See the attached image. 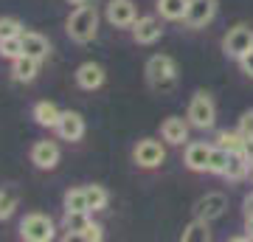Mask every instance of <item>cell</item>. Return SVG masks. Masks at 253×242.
Listing matches in <instances>:
<instances>
[{"label":"cell","instance_id":"cell-1","mask_svg":"<svg viewBox=\"0 0 253 242\" xmlns=\"http://www.w3.org/2000/svg\"><path fill=\"white\" fill-rule=\"evenodd\" d=\"M65 31H68V37L73 43H79V45H87L90 40H96V34H99V11H96V6L82 3L79 9L68 17Z\"/></svg>","mask_w":253,"mask_h":242},{"label":"cell","instance_id":"cell-2","mask_svg":"<svg viewBox=\"0 0 253 242\" xmlns=\"http://www.w3.org/2000/svg\"><path fill=\"white\" fill-rule=\"evenodd\" d=\"M144 73H146V82H149L155 90H169L174 85V79H177V65H174L172 56L155 54V56H149Z\"/></svg>","mask_w":253,"mask_h":242},{"label":"cell","instance_id":"cell-3","mask_svg":"<svg viewBox=\"0 0 253 242\" xmlns=\"http://www.w3.org/2000/svg\"><path fill=\"white\" fill-rule=\"evenodd\" d=\"M186 118H189V124L197 127V130H211V127H214V121H217V104H214V99L208 96L206 90H197V93L191 96Z\"/></svg>","mask_w":253,"mask_h":242},{"label":"cell","instance_id":"cell-4","mask_svg":"<svg viewBox=\"0 0 253 242\" xmlns=\"http://www.w3.org/2000/svg\"><path fill=\"white\" fill-rule=\"evenodd\" d=\"M20 237L28 240V242H51L56 237V225L48 214L34 211V214L23 217V223H20Z\"/></svg>","mask_w":253,"mask_h":242},{"label":"cell","instance_id":"cell-5","mask_svg":"<svg viewBox=\"0 0 253 242\" xmlns=\"http://www.w3.org/2000/svg\"><path fill=\"white\" fill-rule=\"evenodd\" d=\"M222 48H225L228 56H234V59H242L248 51H253V28L245 26V23H239V26H234L231 31L225 34V40H222Z\"/></svg>","mask_w":253,"mask_h":242},{"label":"cell","instance_id":"cell-6","mask_svg":"<svg viewBox=\"0 0 253 242\" xmlns=\"http://www.w3.org/2000/svg\"><path fill=\"white\" fill-rule=\"evenodd\" d=\"M132 158L141 169H158L163 161H166V149H163L161 141H155V138H144V141H138V146L132 149Z\"/></svg>","mask_w":253,"mask_h":242},{"label":"cell","instance_id":"cell-7","mask_svg":"<svg viewBox=\"0 0 253 242\" xmlns=\"http://www.w3.org/2000/svg\"><path fill=\"white\" fill-rule=\"evenodd\" d=\"M225 208H228V197L222 192H208L206 197H200L194 203V217L206 220V223H214L225 214Z\"/></svg>","mask_w":253,"mask_h":242},{"label":"cell","instance_id":"cell-8","mask_svg":"<svg viewBox=\"0 0 253 242\" xmlns=\"http://www.w3.org/2000/svg\"><path fill=\"white\" fill-rule=\"evenodd\" d=\"M214 17H217V0H189L183 20L189 28H206Z\"/></svg>","mask_w":253,"mask_h":242},{"label":"cell","instance_id":"cell-9","mask_svg":"<svg viewBox=\"0 0 253 242\" xmlns=\"http://www.w3.org/2000/svg\"><path fill=\"white\" fill-rule=\"evenodd\" d=\"M104 14H107V23L116 28H132V23L138 20V11H135L132 0H110Z\"/></svg>","mask_w":253,"mask_h":242},{"label":"cell","instance_id":"cell-10","mask_svg":"<svg viewBox=\"0 0 253 242\" xmlns=\"http://www.w3.org/2000/svg\"><path fill=\"white\" fill-rule=\"evenodd\" d=\"M31 163L37 169H56L59 163V146L54 141H37L31 146Z\"/></svg>","mask_w":253,"mask_h":242},{"label":"cell","instance_id":"cell-11","mask_svg":"<svg viewBox=\"0 0 253 242\" xmlns=\"http://www.w3.org/2000/svg\"><path fill=\"white\" fill-rule=\"evenodd\" d=\"M161 34H163V28L155 17H138L132 23V40L138 45H155L161 40Z\"/></svg>","mask_w":253,"mask_h":242},{"label":"cell","instance_id":"cell-12","mask_svg":"<svg viewBox=\"0 0 253 242\" xmlns=\"http://www.w3.org/2000/svg\"><path fill=\"white\" fill-rule=\"evenodd\" d=\"M56 133L62 141H79L84 135V118L76 113V110H65L59 116V124H56Z\"/></svg>","mask_w":253,"mask_h":242},{"label":"cell","instance_id":"cell-13","mask_svg":"<svg viewBox=\"0 0 253 242\" xmlns=\"http://www.w3.org/2000/svg\"><path fill=\"white\" fill-rule=\"evenodd\" d=\"M104 79H107V73H104V68L96 62H82L79 68H76V85H79L82 90H99L101 85H104Z\"/></svg>","mask_w":253,"mask_h":242},{"label":"cell","instance_id":"cell-14","mask_svg":"<svg viewBox=\"0 0 253 242\" xmlns=\"http://www.w3.org/2000/svg\"><path fill=\"white\" fill-rule=\"evenodd\" d=\"M161 138L166 144H172V146H177V144H183V141H189V118L169 116L161 124Z\"/></svg>","mask_w":253,"mask_h":242},{"label":"cell","instance_id":"cell-15","mask_svg":"<svg viewBox=\"0 0 253 242\" xmlns=\"http://www.w3.org/2000/svg\"><path fill=\"white\" fill-rule=\"evenodd\" d=\"M211 149L206 141H191L186 146V166L191 172H208V161H211Z\"/></svg>","mask_w":253,"mask_h":242},{"label":"cell","instance_id":"cell-16","mask_svg":"<svg viewBox=\"0 0 253 242\" xmlns=\"http://www.w3.org/2000/svg\"><path fill=\"white\" fill-rule=\"evenodd\" d=\"M20 40H23V54L34 56V59H40V62L48 59V54H51V43H48L40 31H23Z\"/></svg>","mask_w":253,"mask_h":242},{"label":"cell","instance_id":"cell-17","mask_svg":"<svg viewBox=\"0 0 253 242\" xmlns=\"http://www.w3.org/2000/svg\"><path fill=\"white\" fill-rule=\"evenodd\" d=\"M37 73H40V59H34V56H17V59H11V76L17 82H34L37 79Z\"/></svg>","mask_w":253,"mask_h":242},{"label":"cell","instance_id":"cell-18","mask_svg":"<svg viewBox=\"0 0 253 242\" xmlns=\"http://www.w3.org/2000/svg\"><path fill=\"white\" fill-rule=\"evenodd\" d=\"M31 116H34V121H37L40 127H48V130L54 127V130H56V124H59V116H62V110L56 107L54 101H37V104H34V113H31Z\"/></svg>","mask_w":253,"mask_h":242},{"label":"cell","instance_id":"cell-19","mask_svg":"<svg viewBox=\"0 0 253 242\" xmlns=\"http://www.w3.org/2000/svg\"><path fill=\"white\" fill-rule=\"evenodd\" d=\"M251 169H253V163L245 158V152H228V166H225V172H222V178L242 180V178H248Z\"/></svg>","mask_w":253,"mask_h":242},{"label":"cell","instance_id":"cell-20","mask_svg":"<svg viewBox=\"0 0 253 242\" xmlns=\"http://www.w3.org/2000/svg\"><path fill=\"white\" fill-rule=\"evenodd\" d=\"M208 225H211V223L194 217V220L186 225V231L180 234V240L183 242H208V240H211V228H208Z\"/></svg>","mask_w":253,"mask_h":242},{"label":"cell","instance_id":"cell-21","mask_svg":"<svg viewBox=\"0 0 253 242\" xmlns=\"http://www.w3.org/2000/svg\"><path fill=\"white\" fill-rule=\"evenodd\" d=\"M90 211H65V220H62V225H65V231H68V237H79L87 225H90Z\"/></svg>","mask_w":253,"mask_h":242},{"label":"cell","instance_id":"cell-22","mask_svg":"<svg viewBox=\"0 0 253 242\" xmlns=\"http://www.w3.org/2000/svg\"><path fill=\"white\" fill-rule=\"evenodd\" d=\"M189 9V0H158V11L163 20H183Z\"/></svg>","mask_w":253,"mask_h":242},{"label":"cell","instance_id":"cell-23","mask_svg":"<svg viewBox=\"0 0 253 242\" xmlns=\"http://www.w3.org/2000/svg\"><path fill=\"white\" fill-rule=\"evenodd\" d=\"M17 203H20L17 189H11V186H3V189H0V220H9V217L14 214Z\"/></svg>","mask_w":253,"mask_h":242},{"label":"cell","instance_id":"cell-24","mask_svg":"<svg viewBox=\"0 0 253 242\" xmlns=\"http://www.w3.org/2000/svg\"><path fill=\"white\" fill-rule=\"evenodd\" d=\"M84 194H87V208L90 211H101V208H107V189L99 186V183H93V186H84Z\"/></svg>","mask_w":253,"mask_h":242},{"label":"cell","instance_id":"cell-25","mask_svg":"<svg viewBox=\"0 0 253 242\" xmlns=\"http://www.w3.org/2000/svg\"><path fill=\"white\" fill-rule=\"evenodd\" d=\"M217 146H222V149H228V152H242L245 138H242L239 130H222V133L217 135Z\"/></svg>","mask_w":253,"mask_h":242},{"label":"cell","instance_id":"cell-26","mask_svg":"<svg viewBox=\"0 0 253 242\" xmlns=\"http://www.w3.org/2000/svg\"><path fill=\"white\" fill-rule=\"evenodd\" d=\"M65 211H90V208H87L84 186L82 189H68V192H65Z\"/></svg>","mask_w":253,"mask_h":242},{"label":"cell","instance_id":"cell-27","mask_svg":"<svg viewBox=\"0 0 253 242\" xmlns=\"http://www.w3.org/2000/svg\"><path fill=\"white\" fill-rule=\"evenodd\" d=\"M0 56L3 59H17V56H23V40L20 37H3L0 40Z\"/></svg>","mask_w":253,"mask_h":242},{"label":"cell","instance_id":"cell-28","mask_svg":"<svg viewBox=\"0 0 253 242\" xmlns=\"http://www.w3.org/2000/svg\"><path fill=\"white\" fill-rule=\"evenodd\" d=\"M225 166H228V149L214 146V149H211V161H208V172H211V175H222Z\"/></svg>","mask_w":253,"mask_h":242},{"label":"cell","instance_id":"cell-29","mask_svg":"<svg viewBox=\"0 0 253 242\" xmlns=\"http://www.w3.org/2000/svg\"><path fill=\"white\" fill-rule=\"evenodd\" d=\"M23 34V23L17 17H0V40L3 37H20Z\"/></svg>","mask_w":253,"mask_h":242},{"label":"cell","instance_id":"cell-30","mask_svg":"<svg viewBox=\"0 0 253 242\" xmlns=\"http://www.w3.org/2000/svg\"><path fill=\"white\" fill-rule=\"evenodd\" d=\"M76 240H84V242H101V240H104V228H101L99 223H93V220H90V225H87V228H84V231H82L79 237H76Z\"/></svg>","mask_w":253,"mask_h":242},{"label":"cell","instance_id":"cell-31","mask_svg":"<svg viewBox=\"0 0 253 242\" xmlns=\"http://www.w3.org/2000/svg\"><path fill=\"white\" fill-rule=\"evenodd\" d=\"M242 138H253V110H245L242 116H239V127H236Z\"/></svg>","mask_w":253,"mask_h":242},{"label":"cell","instance_id":"cell-32","mask_svg":"<svg viewBox=\"0 0 253 242\" xmlns=\"http://www.w3.org/2000/svg\"><path fill=\"white\" fill-rule=\"evenodd\" d=\"M239 65H242V71H245V76H251L253 79V51H248V54L239 59Z\"/></svg>","mask_w":253,"mask_h":242},{"label":"cell","instance_id":"cell-33","mask_svg":"<svg viewBox=\"0 0 253 242\" xmlns=\"http://www.w3.org/2000/svg\"><path fill=\"white\" fill-rule=\"evenodd\" d=\"M242 152H245V158L253 163V138H245V146H242Z\"/></svg>","mask_w":253,"mask_h":242},{"label":"cell","instance_id":"cell-34","mask_svg":"<svg viewBox=\"0 0 253 242\" xmlns=\"http://www.w3.org/2000/svg\"><path fill=\"white\" fill-rule=\"evenodd\" d=\"M245 231H248V237L253 240V214H245Z\"/></svg>","mask_w":253,"mask_h":242},{"label":"cell","instance_id":"cell-35","mask_svg":"<svg viewBox=\"0 0 253 242\" xmlns=\"http://www.w3.org/2000/svg\"><path fill=\"white\" fill-rule=\"evenodd\" d=\"M245 214H253V194L245 197Z\"/></svg>","mask_w":253,"mask_h":242},{"label":"cell","instance_id":"cell-36","mask_svg":"<svg viewBox=\"0 0 253 242\" xmlns=\"http://www.w3.org/2000/svg\"><path fill=\"white\" fill-rule=\"evenodd\" d=\"M68 3H73V6H82V3H90V0H68Z\"/></svg>","mask_w":253,"mask_h":242}]
</instances>
